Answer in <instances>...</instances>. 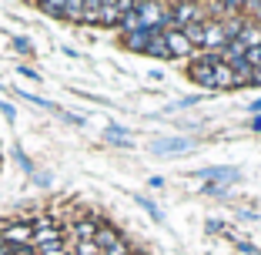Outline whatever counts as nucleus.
Masks as SVG:
<instances>
[{
  "mask_svg": "<svg viewBox=\"0 0 261 255\" xmlns=\"http://www.w3.org/2000/svg\"><path fill=\"white\" fill-rule=\"evenodd\" d=\"M231 71H234V81H238V87H251V74H254V67L245 61V57L231 64Z\"/></svg>",
  "mask_w": 261,
  "mask_h": 255,
  "instance_id": "obj_15",
  "label": "nucleus"
},
{
  "mask_svg": "<svg viewBox=\"0 0 261 255\" xmlns=\"http://www.w3.org/2000/svg\"><path fill=\"white\" fill-rule=\"evenodd\" d=\"M238 248H241L245 255H258V248H254V245H248V242H238Z\"/></svg>",
  "mask_w": 261,
  "mask_h": 255,
  "instance_id": "obj_27",
  "label": "nucleus"
},
{
  "mask_svg": "<svg viewBox=\"0 0 261 255\" xmlns=\"http://www.w3.org/2000/svg\"><path fill=\"white\" fill-rule=\"evenodd\" d=\"M0 111H4V118H7L10 124L17 121V111H14V104H7V101H0Z\"/></svg>",
  "mask_w": 261,
  "mask_h": 255,
  "instance_id": "obj_24",
  "label": "nucleus"
},
{
  "mask_svg": "<svg viewBox=\"0 0 261 255\" xmlns=\"http://www.w3.org/2000/svg\"><path fill=\"white\" fill-rule=\"evenodd\" d=\"M147 44H151V31H130V34H124V47H127V51H141V54H144Z\"/></svg>",
  "mask_w": 261,
  "mask_h": 255,
  "instance_id": "obj_13",
  "label": "nucleus"
},
{
  "mask_svg": "<svg viewBox=\"0 0 261 255\" xmlns=\"http://www.w3.org/2000/svg\"><path fill=\"white\" fill-rule=\"evenodd\" d=\"M238 40L248 47V51H251V47H261V24L254 20V17H251V20H245V27H241V37H238Z\"/></svg>",
  "mask_w": 261,
  "mask_h": 255,
  "instance_id": "obj_9",
  "label": "nucleus"
},
{
  "mask_svg": "<svg viewBox=\"0 0 261 255\" xmlns=\"http://www.w3.org/2000/svg\"><path fill=\"white\" fill-rule=\"evenodd\" d=\"M188 78H191L194 84H201V87H218L215 84V67H204V64H198V61L188 64Z\"/></svg>",
  "mask_w": 261,
  "mask_h": 255,
  "instance_id": "obj_5",
  "label": "nucleus"
},
{
  "mask_svg": "<svg viewBox=\"0 0 261 255\" xmlns=\"http://www.w3.org/2000/svg\"><path fill=\"white\" fill-rule=\"evenodd\" d=\"M64 4H67V0H37V7L44 10V14H50V17H61Z\"/></svg>",
  "mask_w": 261,
  "mask_h": 255,
  "instance_id": "obj_17",
  "label": "nucleus"
},
{
  "mask_svg": "<svg viewBox=\"0 0 261 255\" xmlns=\"http://www.w3.org/2000/svg\"><path fill=\"white\" fill-rule=\"evenodd\" d=\"M251 87H261V67H254V74H251Z\"/></svg>",
  "mask_w": 261,
  "mask_h": 255,
  "instance_id": "obj_28",
  "label": "nucleus"
},
{
  "mask_svg": "<svg viewBox=\"0 0 261 255\" xmlns=\"http://www.w3.org/2000/svg\"><path fill=\"white\" fill-rule=\"evenodd\" d=\"M164 40H168V51H171V61L174 57H191L194 54V47L188 44V37H185V31H168L164 34Z\"/></svg>",
  "mask_w": 261,
  "mask_h": 255,
  "instance_id": "obj_3",
  "label": "nucleus"
},
{
  "mask_svg": "<svg viewBox=\"0 0 261 255\" xmlns=\"http://www.w3.org/2000/svg\"><path fill=\"white\" fill-rule=\"evenodd\" d=\"M31 239H34V222H23V218L7 222L0 228V242H7V245H31Z\"/></svg>",
  "mask_w": 261,
  "mask_h": 255,
  "instance_id": "obj_1",
  "label": "nucleus"
},
{
  "mask_svg": "<svg viewBox=\"0 0 261 255\" xmlns=\"http://www.w3.org/2000/svg\"><path fill=\"white\" fill-rule=\"evenodd\" d=\"M124 235L117 232L114 225H108V222H100V228H97V235H94V242H97V248H100V255H104V248H111L114 242H121Z\"/></svg>",
  "mask_w": 261,
  "mask_h": 255,
  "instance_id": "obj_6",
  "label": "nucleus"
},
{
  "mask_svg": "<svg viewBox=\"0 0 261 255\" xmlns=\"http://www.w3.org/2000/svg\"><path fill=\"white\" fill-rule=\"evenodd\" d=\"M198 178H207V181H221V185H231L238 181V168H204V171H194Z\"/></svg>",
  "mask_w": 261,
  "mask_h": 255,
  "instance_id": "obj_7",
  "label": "nucleus"
},
{
  "mask_svg": "<svg viewBox=\"0 0 261 255\" xmlns=\"http://www.w3.org/2000/svg\"><path fill=\"white\" fill-rule=\"evenodd\" d=\"M97 228H100L97 218H81V222L74 225V242H94Z\"/></svg>",
  "mask_w": 261,
  "mask_h": 255,
  "instance_id": "obj_10",
  "label": "nucleus"
},
{
  "mask_svg": "<svg viewBox=\"0 0 261 255\" xmlns=\"http://www.w3.org/2000/svg\"><path fill=\"white\" fill-rule=\"evenodd\" d=\"M17 74H20V78H27V81H37V71L23 67V64H20V67H17Z\"/></svg>",
  "mask_w": 261,
  "mask_h": 255,
  "instance_id": "obj_26",
  "label": "nucleus"
},
{
  "mask_svg": "<svg viewBox=\"0 0 261 255\" xmlns=\"http://www.w3.org/2000/svg\"><path fill=\"white\" fill-rule=\"evenodd\" d=\"M248 111H251V114H261V98L254 101V104H251V108H248Z\"/></svg>",
  "mask_w": 261,
  "mask_h": 255,
  "instance_id": "obj_29",
  "label": "nucleus"
},
{
  "mask_svg": "<svg viewBox=\"0 0 261 255\" xmlns=\"http://www.w3.org/2000/svg\"><path fill=\"white\" fill-rule=\"evenodd\" d=\"M104 141H108V145H117V148H130L134 145L130 131L127 128H117V124H108V128H104Z\"/></svg>",
  "mask_w": 261,
  "mask_h": 255,
  "instance_id": "obj_8",
  "label": "nucleus"
},
{
  "mask_svg": "<svg viewBox=\"0 0 261 255\" xmlns=\"http://www.w3.org/2000/svg\"><path fill=\"white\" fill-rule=\"evenodd\" d=\"M84 14H87V0H67L61 17L70 20V24H84Z\"/></svg>",
  "mask_w": 261,
  "mask_h": 255,
  "instance_id": "obj_12",
  "label": "nucleus"
},
{
  "mask_svg": "<svg viewBox=\"0 0 261 255\" xmlns=\"http://www.w3.org/2000/svg\"><path fill=\"white\" fill-rule=\"evenodd\" d=\"M144 54H147V57H158V61H171V51H168V40H164V34H151V44H147Z\"/></svg>",
  "mask_w": 261,
  "mask_h": 255,
  "instance_id": "obj_11",
  "label": "nucleus"
},
{
  "mask_svg": "<svg viewBox=\"0 0 261 255\" xmlns=\"http://www.w3.org/2000/svg\"><path fill=\"white\" fill-rule=\"evenodd\" d=\"M204 195H215V198H221V195H228V185H221V181H207Z\"/></svg>",
  "mask_w": 261,
  "mask_h": 255,
  "instance_id": "obj_21",
  "label": "nucleus"
},
{
  "mask_svg": "<svg viewBox=\"0 0 261 255\" xmlns=\"http://www.w3.org/2000/svg\"><path fill=\"white\" fill-rule=\"evenodd\" d=\"M204 24H207V34H204V51H218V54H221V47L228 44L221 20H204Z\"/></svg>",
  "mask_w": 261,
  "mask_h": 255,
  "instance_id": "obj_4",
  "label": "nucleus"
},
{
  "mask_svg": "<svg viewBox=\"0 0 261 255\" xmlns=\"http://www.w3.org/2000/svg\"><path fill=\"white\" fill-rule=\"evenodd\" d=\"M14 47H17V51H20V54H34L31 40H23V37H14Z\"/></svg>",
  "mask_w": 261,
  "mask_h": 255,
  "instance_id": "obj_25",
  "label": "nucleus"
},
{
  "mask_svg": "<svg viewBox=\"0 0 261 255\" xmlns=\"http://www.w3.org/2000/svg\"><path fill=\"white\" fill-rule=\"evenodd\" d=\"M215 84H218V91L221 87H238V81H234V71H231V64H218L215 67Z\"/></svg>",
  "mask_w": 261,
  "mask_h": 255,
  "instance_id": "obj_16",
  "label": "nucleus"
},
{
  "mask_svg": "<svg viewBox=\"0 0 261 255\" xmlns=\"http://www.w3.org/2000/svg\"><path fill=\"white\" fill-rule=\"evenodd\" d=\"M134 4H144V0H134Z\"/></svg>",
  "mask_w": 261,
  "mask_h": 255,
  "instance_id": "obj_30",
  "label": "nucleus"
},
{
  "mask_svg": "<svg viewBox=\"0 0 261 255\" xmlns=\"http://www.w3.org/2000/svg\"><path fill=\"white\" fill-rule=\"evenodd\" d=\"M138 205H141V208H144V212H147L151 218H158V222H164V212L158 208V205H154L151 198H144V195H138Z\"/></svg>",
  "mask_w": 261,
  "mask_h": 255,
  "instance_id": "obj_18",
  "label": "nucleus"
},
{
  "mask_svg": "<svg viewBox=\"0 0 261 255\" xmlns=\"http://www.w3.org/2000/svg\"><path fill=\"white\" fill-rule=\"evenodd\" d=\"M191 148V138H154L151 151L154 155H177V151H188Z\"/></svg>",
  "mask_w": 261,
  "mask_h": 255,
  "instance_id": "obj_2",
  "label": "nucleus"
},
{
  "mask_svg": "<svg viewBox=\"0 0 261 255\" xmlns=\"http://www.w3.org/2000/svg\"><path fill=\"white\" fill-rule=\"evenodd\" d=\"M14 158H17V165H20L23 171H27V175H34V161L27 155H23V148H14Z\"/></svg>",
  "mask_w": 261,
  "mask_h": 255,
  "instance_id": "obj_20",
  "label": "nucleus"
},
{
  "mask_svg": "<svg viewBox=\"0 0 261 255\" xmlns=\"http://www.w3.org/2000/svg\"><path fill=\"white\" fill-rule=\"evenodd\" d=\"M224 4V14H241L245 7H254V0H221Z\"/></svg>",
  "mask_w": 261,
  "mask_h": 255,
  "instance_id": "obj_19",
  "label": "nucleus"
},
{
  "mask_svg": "<svg viewBox=\"0 0 261 255\" xmlns=\"http://www.w3.org/2000/svg\"><path fill=\"white\" fill-rule=\"evenodd\" d=\"M181 31H185V37H188L191 47H204V34H207L204 20H194V24H188V27H181Z\"/></svg>",
  "mask_w": 261,
  "mask_h": 255,
  "instance_id": "obj_14",
  "label": "nucleus"
},
{
  "mask_svg": "<svg viewBox=\"0 0 261 255\" xmlns=\"http://www.w3.org/2000/svg\"><path fill=\"white\" fill-rule=\"evenodd\" d=\"M104 255H130V248H127V242H114V245H111V248H104Z\"/></svg>",
  "mask_w": 261,
  "mask_h": 255,
  "instance_id": "obj_22",
  "label": "nucleus"
},
{
  "mask_svg": "<svg viewBox=\"0 0 261 255\" xmlns=\"http://www.w3.org/2000/svg\"><path fill=\"white\" fill-rule=\"evenodd\" d=\"M245 61L251 64V67H261V47H251V51L245 54Z\"/></svg>",
  "mask_w": 261,
  "mask_h": 255,
  "instance_id": "obj_23",
  "label": "nucleus"
}]
</instances>
